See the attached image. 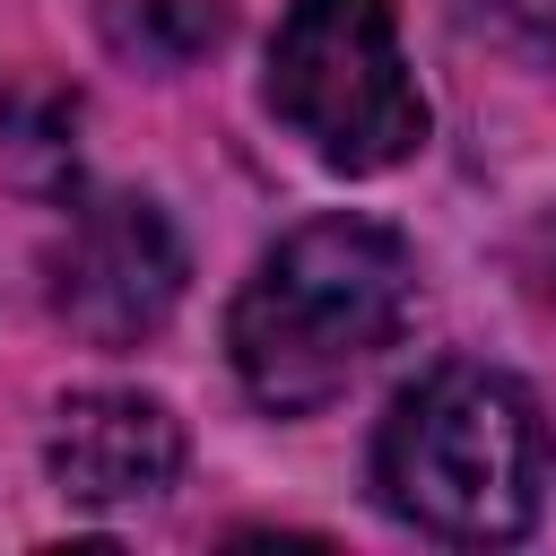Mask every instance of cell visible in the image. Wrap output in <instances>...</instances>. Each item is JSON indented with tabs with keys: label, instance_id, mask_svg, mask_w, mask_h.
Instances as JSON below:
<instances>
[{
	"label": "cell",
	"instance_id": "1",
	"mask_svg": "<svg viewBox=\"0 0 556 556\" xmlns=\"http://www.w3.org/2000/svg\"><path fill=\"white\" fill-rule=\"evenodd\" d=\"M408 304H417V261L391 226L313 217L278 252H261V269L226 313V348L269 417H313L400 339Z\"/></svg>",
	"mask_w": 556,
	"mask_h": 556
},
{
	"label": "cell",
	"instance_id": "2",
	"mask_svg": "<svg viewBox=\"0 0 556 556\" xmlns=\"http://www.w3.org/2000/svg\"><path fill=\"white\" fill-rule=\"evenodd\" d=\"M556 478V434L539 400L495 365H434L417 374L382 434H374V486L382 504L452 547H504L539 521Z\"/></svg>",
	"mask_w": 556,
	"mask_h": 556
},
{
	"label": "cell",
	"instance_id": "3",
	"mask_svg": "<svg viewBox=\"0 0 556 556\" xmlns=\"http://www.w3.org/2000/svg\"><path fill=\"white\" fill-rule=\"evenodd\" d=\"M269 113L330 174H391L426 148V96L400 61L391 0H287L269 43Z\"/></svg>",
	"mask_w": 556,
	"mask_h": 556
},
{
	"label": "cell",
	"instance_id": "4",
	"mask_svg": "<svg viewBox=\"0 0 556 556\" xmlns=\"http://www.w3.org/2000/svg\"><path fill=\"white\" fill-rule=\"evenodd\" d=\"M174 295H182V235L165 226L156 200L104 191L70 217L52 252V313L87 348H139L148 330H165Z\"/></svg>",
	"mask_w": 556,
	"mask_h": 556
},
{
	"label": "cell",
	"instance_id": "5",
	"mask_svg": "<svg viewBox=\"0 0 556 556\" xmlns=\"http://www.w3.org/2000/svg\"><path fill=\"white\" fill-rule=\"evenodd\" d=\"M43 460L70 504H148L182 469V426L148 391H70L43 434Z\"/></svg>",
	"mask_w": 556,
	"mask_h": 556
},
{
	"label": "cell",
	"instance_id": "6",
	"mask_svg": "<svg viewBox=\"0 0 556 556\" xmlns=\"http://www.w3.org/2000/svg\"><path fill=\"white\" fill-rule=\"evenodd\" d=\"M104 26H113V43L139 52L148 70H182L191 52H208V43L226 35V9H208V0H113Z\"/></svg>",
	"mask_w": 556,
	"mask_h": 556
}]
</instances>
